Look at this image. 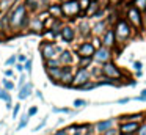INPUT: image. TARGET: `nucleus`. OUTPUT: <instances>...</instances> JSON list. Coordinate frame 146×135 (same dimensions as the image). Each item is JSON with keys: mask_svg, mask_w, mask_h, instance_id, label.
<instances>
[{"mask_svg": "<svg viewBox=\"0 0 146 135\" xmlns=\"http://www.w3.org/2000/svg\"><path fill=\"white\" fill-rule=\"evenodd\" d=\"M24 69H27V72L32 71V60H27L25 65H24Z\"/></svg>", "mask_w": 146, "mask_h": 135, "instance_id": "nucleus-22", "label": "nucleus"}, {"mask_svg": "<svg viewBox=\"0 0 146 135\" xmlns=\"http://www.w3.org/2000/svg\"><path fill=\"white\" fill-rule=\"evenodd\" d=\"M79 53H80V57H82V58H90V57L94 53V46H93V44H90V43L82 44V46L79 47Z\"/></svg>", "mask_w": 146, "mask_h": 135, "instance_id": "nucleus-6", "label": "nucleus"}, {"mask_svg": "<svg viewBox=\"0 0 146 135\" xmlns=\"http://www.w3.org/2000/svg\"><path fill=\"white\" fill-rule=\"evenodd\" d=\"M0 99H3V100H7V102L10 104V94H8L7 91H0Z\"/></svg>", "mask_w": 146, "mask_h": 135, "instance_id": "nucleus-19", "label": "nucleus"}, {"mask_svg": "<svg viewBox=\"0 0 146 135\" xmlns=\"http://www.w3.org/2000/svg\"><path fill=\"white\" fill-rule=\"evenodd\" d=\"M61 11H63L64 16H76L77 13L80 11V6L77 2H74V0H69V2H64V5L61 6Z\"/></svg>", "mask_w": 146, "mask_h": 135, "instance_id": "nucleus-2", "label": "nucleus"}, {"mask_svg": "<svg viewBox=\"0 0 146 135\" xmlns=\"http://www.w3.org/2000/svg\"><path fill=\"white\" fill-rule=\"evenodd\" d=\"M54 135H66V132H64V130H60V132H55Z\"/></svg>", "mask_w": 146, "mask_h": 135, "instance_id": "nucleus-36", "label": "nucleus"}, {"mask_svg": "<svg viewBox=\"0 0 146 135\" xmlns=\"http://www.w3.org/2000/svg\"><path fill=\"white\" fill-rule=\"evenodd\" d=\"M64 2H69V0H64Z\"/></svg>", "mask_w": 146, "mask_h": 135, "instance_id": "nucleus-39", "label": "nucleus"}, {"mask_svg": "<svg viewBox=\"0 0 146 135\" xmlns=\"http://www.w3.org/2000/svg\"><path fill=\"white\" fill-rule=\"evenodd\" d=\"M14 63H16V57H10V58L7 60V65H14Z\"/></svg>", "mask_w": 146, "mask_h": 135, "instance_id": "nucleus-27", "label": "nucleus"}, {"mask_svg": "<svg viewBox=\"0 0 146 135\" xmlns=\"http://www.w3.org/2000/svg\"><path fill=\"white\" fill-rule=\"evenodd\" d=\"M133 66H135L137 71H140V69H141V63H140V61H135V63H133Z\"/></svg>", "mask_w": 146, "mask_h": 135, "instance_id": "nucleus-30", "label": "nucleus"}, {"mask_svg": "<svg viewBox=\"0 0 146 135\" xmlns=\"http://www.w3.org/2000/svg\"><path fill=\"white\" fill-rule=\"evenodd\" d=\"M115 35H116V38L119 41H124L130 35V28L127 27V24L124 21H121V22H118V25H116V33Z\"/></svg>", "mask_w": 146, "mask_h": 135, "instance_id": "nucleus-4", "label": "nucleus"}, {"mask_svg": "<svg viewBox=\"0 0 146 135\" xmlns=\"http://www.w3.org/2000/svg\"><path fill=\"white\" fill-rule=\"evenodd\" d=\"M135 6L138 9H146V0H135Z\"/></svg>", "mask_w": 146, "mask_h": 135, "instance_id": "nucleus-18", "label": "nucleus"}, {"mask_svg": "<svg viewBox=\"0 0 146 135\" xmlns=\"http://www.w3.org/2000/svg\"><path fill=\"white\" fill-rule=\"evenodd\" d=\"M30 93H32V83H27L22 86V90H21V93H19V97L21 99H27V97L30 96Z\"/></svg>", "mask_w": 146, "mask_h": 135, "instance_id": "nucleus-12", "label": "nucleus"}, {"mask_svg": "<svg viewBox=\"0 0 146 135\" xmlns=\"http://www.w3.org/2000/svg\"><path fill=\"white\" fill-rule=\"evenodd\" d=\"M50 13L55 16V17H60V14H61L63 11H61V8H58V6H52V8H50Z\"/></svg>", "mask_w": 146, "mask_h": 135, "instance_id": "nucleus-17", "label": "nucleus"}, {"mask_svg": "<svg viewBox=\"0 0 146 135\" xmlns=\"http://www.w3.org/2000/svg\"><path fill=\"white\" fill-rule=\"evenodd\" d=\"M17 60H19V61H24V63H25V61H27V58H25V55H19V57H17Z\"/></svg>", "mask_w": 146, "mask_h": 135, "instance_id": "nucleus-31", "label": "nucleus"}, {"mask_svg": "<svg viewBox=\"0 0 146 135\" xmlns=\"http://www.w3.org/2000/svg\"><path fill=\"white\" fill-rule=\"evenodd\" d=\"M79 6H80L82 9L88 8V0H80V2H79Z\"/></svg>", "mask_w": 146, "mask_h": 135, "instance_id": "nucleus-24", "label": "nucleus"}, {"mask_svg": "<svg viewBox=\"0 0 146 135\" xmlns=\"http://www.w3.org/2000/svg\"><path fill=\"white\" fill-rule=\"evenodd\" d=\"M24 82H25V75H21V78H19V83H21V85H24Z\"/></svg>", "mask_w": 146, "mask_h": 135, "instance_id": "nucleus-34", "label": "nucleus"}, {"mask_svg": "<svg viewBox=\"0 0 146 135\" xmlns=\"http://www.w3.org/2000/svg\"><path fill=\"white\" fill-rule=\"evenodd\" d=\"M16 69H17V71H24V66H22V65H17Z\"/></svg>", "mask_w": 146, "mask_h": 135, "instance_id": "nucleus-37", "label": "nucleus"}, {"mask_svg": "<svg viewBox=\"0 0 146 135\" xmlns=\"http://www.w3.org/2000/svg\"><path fill=\"white\" fill-rule=\"evenodd\" d=\"M121 134H127V135H130V134H133L135 130H138V124L137 122H127V124H123L121 126Z\"/></svg>", "mask_w": 146, "mask_h": 135, "instance_id": "nucleus-10", "label": "nucleus"}, {"mask_svg": "<svg viewBox=\"0 0 146 135\" xmlns=\"http://www.w3.org/2000/svg\"><path fill=\"white\" fill-rule=\"evenodd\" d=\"M110 127H111V121H110V119H107V121H101V122H98V124H96V130L101 132V134L107 132Z\"/></svg>", "mask_w": 146, "mask_h": 135, "instance_id": "nucleus-11", "label": "nucleus"}, {"mask_svg": "<svg viewBox=\"0 0 146 135\" xmlns=\"http://www.w3.org/2000/svg\"><path fill=\"white\" fill-rule=\"evenodd\" d=\"M72 86H80L82 88L85 83H88V72L85 71V69H79L77 71V74L74 75V78H72Z\"/></svg>", "mask_w": 146, "mask_h": 135, "instance_id": "nucleus-3", "label": "nucleus"}, {"mask_svg": "<svg viewBox=\"0 0 146 135\" xmlns=\"http://www.w3.org/2000/svg\"><path fill=\"white\" fill-rule=\"evenodd\" d=\"M74 105H76V107H83V105H86V102H85V100H82V99H76V100H74Z\"/></svg>", "mask_w": 146, "mask_h": 135, "instance_id": "nucleus-21", "label": "nucleus"}, {"mask_svg": "<svg viewBox=\"0 0 146 135\" xmlns=\"http://www.w3.org/2000/svg\"><path fill=\"white\" fill-rule=\"evenodd\" d=\"M24 19H25V6L19 5L16 9H13V13L10 16L11 27H21L24 24Z\"/></svg>", "mask_w": 146, "mask_h": 135, "instance_id": "nucleus-1", "label": "nucleus"}, {"mask_svg": "<svg viewBox=\"0 0 146 135\" xmlns=\"http://www.w3.org/2000/svg\"><path fill=\"white\" fill-rule=\"evenodd\" d=\"M127 100H129V99H119V104H126Z\"/></svg>", "mask_w": 146, "mask_h": 135, "instance_id": "nucleus-38", "label": "nucleus"}, {"mask_svg": "<svg viewBox=\"0 0 146 135\" xmlns=\"http://www.w3.org/2000/svg\"><path fill=\"white\" fill-rule=\"evenodd\" d=\"M101 28H104V24H98V25H96V31H102Z\"/></svg>", "mask_w": 146, "mask_h": 135, "instance_id": "nucleus-33", "label": "nucleus"}, {"mask_svg": "<svg viewBox=\"0 0 146 135\" xmlns=\"http://www.w3.org/2000/svg\"><path fill=\"white\" fill-rule=\"evenodd\" d=\"M60 80L63 82L64 85H69L71 83V80H72V74H71L69 69H63V74H61Z\"/></svg>", "mask_w": 146, "mask_h": 135, "instance_id": "nucleus-14", "label": "nucleus"}, {"mask_svg": "<svg viewBox=\"0 0 146 135\" xmlns=\"http://www.w3.org/2000/svg\"><path fill=\"white\" fill-rule=\"evenodd\" d=\"M96 61H101V63H107L110 60V50L108 49H99L94 55Z\"/></svg>", "mask_w": 146, "mask_h": 135, "instance_id": "nucleus-8", "label": "nucleus"}, {"mask_svg": "<svg viewBox=\"0 0 146 135\" xmlns=\"http://www.w3.org/2000/svg\"><path fill=\"white\" fill-rule=\"evenodd\" d=\"M102 72H104L105 75H108V77H113V78H119V77H121V72L116 69V66L110 65V63H107V65L104 66Z\"/></svg>", "mask_w": 146, "mask_h": 135, "instance_id": "nucleus-7", "label": "nucleus"}, {"mask_svg": "<svg viewBox=\"0 0 146 135\" xmlns=\"http://www.w3.org/2000/svg\"><path fill=\"white\" fill-rule=\"evenodd\" d=\"M68 130H69V135H79V127H76V126L69 127Z\"/></svg>", "mask_w": 146, "mask_h": 135, "instance_id": "nucleus-20", "label": "nucleus"}, {"mask_svg": "<svg viewBox=\"0 0 146 135\" xmlns=\"http://www.w3.org/2000/svg\"><path fill=\"white\" fill-rule=\"evenodd\" d=\"M85 135H88V134H85Z\"/></svg>", "mask_w": 146, "mask_h": 135, "instance_id": "nucleus-41", "label": "nucleus"}, {"mask_svg": "<svg viewBox=\"0 0 146 135\" xmlns=\"http://www.w3.org/2000/svg\"><path fill=\"white\" fill-rule=\"evenodd\" d=\"M111 2H116V0H111Z\"/></svg>", "mask_w": 146, "mask_h": 135, "instance_id": "nucleus-40", "label": "nucleus"}, {"mask_svg": "<svg viewBox=\"0 0 146 135\" xmlns=\"http://www.w3.org/2000/svg\"><path fill=\"white\" fill-rule=\"evenodd\" d=\"M113 38H115L113 31H107L105 36H104V44L105 46H111V44H113Z\"/></svg>", "mask_w": 146, "mask_h": 135, "instance_id": "nucleus-15", "label": "nucleus"}, {"mask_svg": "<svg viewBox=\"0 0 146 135\" xmlns=\"http://www.w3.org/2000/svg\"><path fill=\"white\" fill-rule=\"evenodd\" d=\"M19 108H21L19 105L14 107V110H13V118H16V116H17V113H19Z\"/></svg>", "mask_w": 146, "mask_h": 135, "instance_id": "nucleus-28", "label": "nucleus"}, {"mask_svg": "<svg viewBox=\"0 0 146 135\" xmlns=\"http://www.w3.org/2000/svg\"><path fill=\"white\" fill-rule=\"evenodd\" d=\"M27 122H29V116H24V118H22V121H21V124H19V129H22L24 127V126H27Z\"/></svg>", "mask_w": 146, "mask_h": 135, "instance_id": "nucleus-23", "label": "nucleus"}, {"mask_svg": "<svg viewBox=\"0 0 146 135\" xmlns=\"http://www.w3.org/2000/svg\"><path fill=\"white\" fill-rule=\"evenodd\" d=\"M138 135H146V124L138 129Z\"/></svg>", "mask_w": 146, "mask_h": 135, "instance_id": "nucleus-26", "label": "nucleus"}, {"mask_svg": "<svg viewBox=\"0 0 146 135\" xmlns=\"http://www.w3.org/2000/svg\"><path fill=\"white\" fill-rule=\"evenodd\" d=\"M36 113V107H32V108L29 110V116H33Z\"/></svg>", "mask_w": 146, "mask_h": 135, "instance_id": "nucleus-29", "label": "nucleus"}, {"mask_svg": "<svg viewBox=\"0 0 146 135\" xmlns=\"http://www.w3.org/2000/svg\"><path fill=\"white\" fill-rule=\"evenodd\" d=\"M44 124H46V121H42L39 126H36V127H35V130H39V129H42V127H44Z\"/></svg>", "mask_w": 146, "mask_h": 135, "instance_id": "nucleus-32", "label": "nucleus"}, {"mask_svg": "<svg viewBox=\"0 0 146 135\" xmlns=\"http://www.w3.org/2000/svg\"><path fill=\"white\" fill-rule=\"evenodd\" d=\"M129 19H130V22H132L135 27H141V19H140V14H138V9L137 8H132V9H129Z\"/></svg>", "mask_w": 146, "mask_h": 135, "instance_id": "nucleus-9", "label": "nucleus"}, {"mask_svg": "<svg viewBox=\"0 0 146 135\" xmlns=\"http://www.w3.org/2000/svg\"><path fill=\"white\" fill-rule=\"evenodd\" d=\"M104 135H115V130H107L104 132Z\"/></svg>", "mask_w": 146, "mask_h": 135, "instance_id": "nucleus-35", "label": "nucleus"}, {"mask_svg": "<svg viewBox=\"0 0 146 135\" xmlns=\"http://www.w3.org/2000/svg\"><path fill=\"white\" fill-rule=\"evenodd\" d=\"M58 52H60V49H58L57 46H52V44H44V46H42V55L47 60L55 58Z\"/></svg>", "mask_w": 146, "mask_h": 135, "instance_id": "nucleus-5", "label": "nucleus"}, {"mask_svg": "<svg viewBox=\"0 0 146 135\" xmlns=\"http://www.w3.org/2000/svg\"><path fill=\"white\" fill-rule=\"evenodd\" d=\"M5 88H7V90H11V88H14V83L10 80H5Z\"/></svg>", "mask_w": 146, "mask_h": 135, "instance_id": "nucleus-25", "label": "nucleus"}, {"mask_svg": "<svg viewBox=\"0 0 146 135\" xmlns=\"http://www.w3.org/2000/svg\"><path fill=\"white\" fill-rule=\"evenodd\" d=\"M61 61H63V63H71V61H72L71 53L69 52H63V53H61Z\"/></svg>", "mask_w": 146, "mask_h": 135, "instance_id": "nucleus-16", "label": "nucleus"}, {"mask_svg": "<svg viewBox=\"0 0 146 135\" xmlns=\"http://www.w3.org/2000/svg\"><path fill=\"white\" fill-rule=\"evenodd\" d=\"M61 36H63V39H64V41H72V38H74V31H72V28L64 27L63 30H61Z\"/></svg>", "mask_w": 146, "mask_h": 135, "instance_id": "nucleus-13", "label": "nucleus"}]
</instances>
